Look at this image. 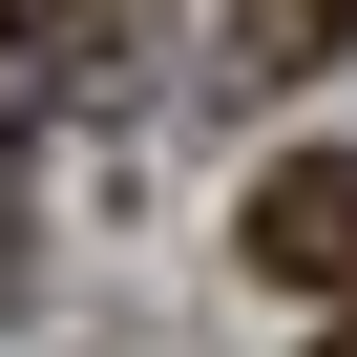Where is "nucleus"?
<instances>
[{"label": "nucleus", "mask_w": 357, "mask_h": 357, "mask_svg": "<svg viewBox=\"0 0 357 357\" xmlns=\"http://www.w3.org/2000/svg\"><path fill=\"white\" fill-rule=\"evenodd\" d=\"M357 43V0H231V22H211V63H231V105H273V84H315Z\"/></svg>", "instance_id": "obj_2"}, {"label": "nucleus", "mask_w": 357, "mask_h": 357, "mask_svg": "<svg viewBox=\"0 0 357 357\" xmlns=\"http://www.w3.org/2000/svg\"><path fill=\"white\" fill-rule=\"evenodd\" d=\"M22 63H43V0H0V105H22Z\"/></svg>", "instance_id": "obj_3"}, {"label": "nucleus", "mask_w": 357, "mask_h": 357, "mask_svg": "<svg viewBox=\"0 0 357 357\" xmlns=\"http://www.w3.org/2000/svg\"><path fill=\"white\" fill-rule=\"evenodd\" d=\"M231 231H252V273H273V294H336V315H357V147H273Z\"/></svg>", "instance_id": "obj_1"}, {"label": "nucleus", "mask_w": 357, "mask_h": 357, "mask_svg": "<svg viewBox=\"0 0 357 357\" xmlns=\"http://www.w3.org/2000/svg\"><path fill=\"white\" fill-rule=\"evenodd\" d=\"M315 357H357V315H336V336H315Z\"/></svg>", "instance_id": "obj_4"}]
</instances>
